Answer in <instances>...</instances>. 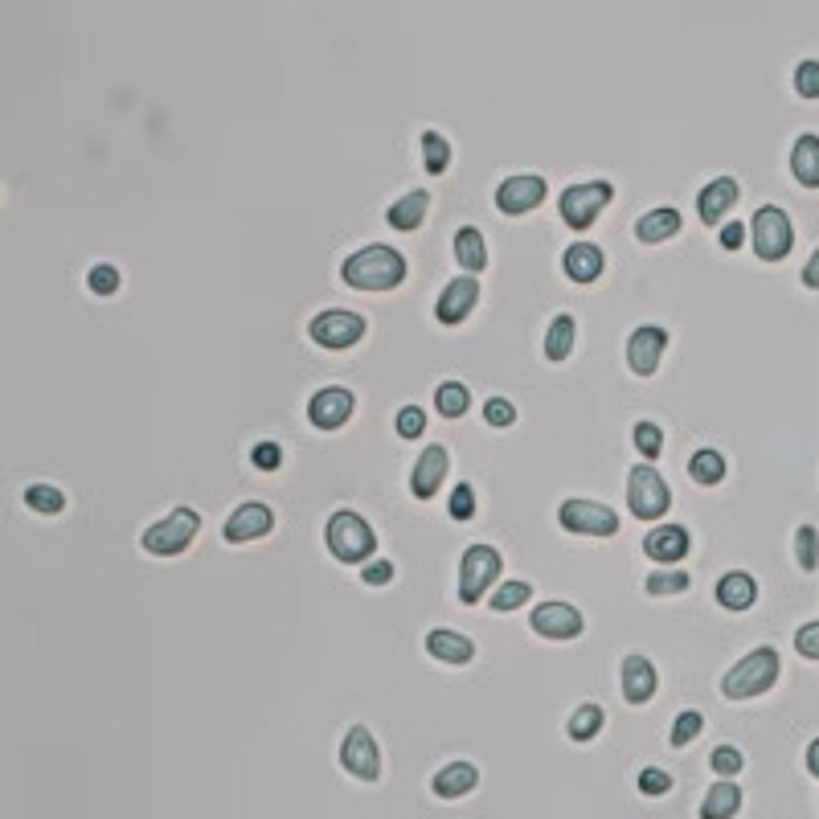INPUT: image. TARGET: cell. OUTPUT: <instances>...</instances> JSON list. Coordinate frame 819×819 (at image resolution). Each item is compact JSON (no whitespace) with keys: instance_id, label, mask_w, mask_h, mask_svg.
I'll return each instance as SVG.
<instances>
[{"instance_id":"obj_1","label":"cell","mask_w":819,"mask_h":819,"mask_svg":"<svg viewBox=\"0 0 819 819\" xmlns=\"http://www.w3.org/2000/svg\"><path fill=\"white\" fill-rule=\"evenodd\" d=\"M344 283L357 287V291H394L406 283V258L394 250V246H361L357 254L344 258L340 267Z\"/></svg>"},{"instance_id":"obj_2","label":"cell","mask_w":819,"mask_h":819,"mask_svg":"<svg viewBox=\"0 0 819 819\" xmlns=\"http://www.w3.org/2000/svg\"><path fill=\"white\" fill-rule=\"evenodd\" d=\"M779 672H783L779 668V652H774V648H754L750 656H742L734 668L725 672L721 693L729 701H754V697L766 693V688H774Z\"/></svg>"},{"instance_id":"obj_3","label":"cell","mask_w":819,"mask_h":819,"mask_svg":"<svg viewBox=\"0 0 819 819\" xmlns=\"http://www.w3.org/2000/svg\"><path fill=\"white\" fill-rule=\"evenodd\" d=\"M324 541H328L332 557H336V562H344V566L365 562V557L377 549V537H373L369 521H365V516H357V512H349V508H340V512L328 516Z\"/></svg>"},{"instance_id":"obj_4","label":"cell","mask_w":819,"mask_h":819,"mask_svg":"<svg viewBox=\"0 0 819 819\" xmlns=\"http://www.w3.org/2000/svg\"><path fill=\"white\" fill-rule=\"evenodd\" d=\"M197 529H201V516H197V508H172L164 521H156L144 537H140V545L148 549V553H156V557H172V553H185L193 541H197Z\"/></svg>"},{"instance_id":"obj_5","label":"cell","mask_w":819,"mask_h":819,"mask_svg":"<svg viewBox=\"0 0 819 819\" xmlns=\"http://www.w3.org/2000/svg\"><path fill=\"white\" fill-rule=\"evenodd\" d=\"M504 562L500 553L492 545H467L463 549V562H459V598L467 602V607H476V602L488 594V586L500 578Z\"/></svg>"},{"instance_id":"obj_6","label":"cell","mask_w":819,"mask_h":819,"mask_svg":"<svg viewBox=\"0 0 819 819\" xmlns=\"http://www.w3.org/2000/svg\"><path fill=\"white\" fill-rule=\"evenodd\" d=\"M627 508L639 516V521H656V516H664L672 508V492H668V484L660 480V471L652 463L631 467V476H627Z\"/></svg>"},{"instance_id":"obj_7","label":"cell","mask_w":819,"mask_h":819,"mask_svg":"<svg viewBox=\"0 0 819 819\" xmlns=\"http://www.w3.org/2000/svg\"><path fill=\"white\" fill-rule=\"evenodd\" d=\"M611 197H615L611 181H578V185L562 189V201L557 205H562V218L570 230H590L598 213L611 205Z\"/></svg>"},{"instance_id":"obj_8","label":"cell","mask_w":819,"mask_h":819,"mask_svg":"<svg viewBox=\"0 0 819 819\" xmlns=\"http://www.w3.org/2000/svg\"><path fill=\"white\" fill-rule=\"evenodd\" d=\"M750 234H754V254L762 258V263H779V258H787L791 246H795L791 218H787L779 205H762V209L754 213Z\"/></svg>"},{"instance_id":"obj_9","label":"cell","mask_w":819,"mask_h":819,"mask_svg":"<svg viewBox=\"0 0 819 819\" xmlns=\"http://www.w3.org/2000/svg\"><path fill=\"white\" fill-rule=\"evenodd\" d=\"M557 521H562V529L582 533V537H615L619 533L615 508L598 504V500H566L557 508Z\"/></svg>"},{"instance_id":"obj_10","label":"cell","mask_w":819,"mask_h":819,"mask_svg":"<svg viewBox=\"0 0 819 819\" xmlns=\"http://www.w3.org/2000/svg\"><path fill=\"white\" fill-rule=\"evenodd\" d=\"M308 332H312V340L320 344V349L340 353V349H353V344L365 336V316L344 312V308H332V312H320V316L308 324Z\"/></svg>"},{"instance_id":"obj_11","label":"cell","mask_w":819,"mask_h":819,"mask_svg":"<svg viewBox=\"0 0 819 819\" xmlns=\"http://www.w3.org/2000/svg\"><path fill=\"white\" fill-rule=\"evenodd\" d=\"M340 766L353 774V779L361 783H377L381 774V754H377V742L365 725H353L349 734H344V746H340Z\"/></svg>"},{"instance_id":"obj_12","label":"cell","mask_w":819,"mask_h":819,"mask_svg":"<svg viewBox=\"0 0 819 819\" xmlns=\"http://www.w3.org/2000/svg\"><path fill=\"white\" fill-rule=\"evenodd\" d=\"M533 631L545 635V639H557V643H566V639H578L586 619L578 607H570V602H541V607H533L529 615Z\"/></svg>"},{"instance_id":"obj_13","label":"cell","mask_w":819,"mask_h":819,"mask_svg":"<svg viewBox=\"0 0 819 819\" xmlns=\"http://www.w3.org/2000/svg\"><path fill=\"white\" fill-rule=\"evenodd\" d=\"M545 181L533 177V172H521V177H508L496 189V209L508 213V218H521V213H533L545 201Z\"/></svg>"},{"instance_id":"obj_14","label":"cell","mask_w":819,"mask_h":819,"mask_svg":"<svg viewBox=\"0 0 819 819\" xmlns=\"http://www.w3.org/2000/svg\"><path fill=\"white\" fill-rule=\"evenodd\" d=\"M664 349H668V332H664L660 324L635 328L631 340H627V365H631V373H635V377H652V373L660 369Z\"/></svg>"},{"instance_id":"obj_15","label":"cell","mask_w":819,"mask_h":819,"mask_svg":"<svg viewBox=\"0 0 819 819\" xmlns=\"http://www.w3.org/2000/svg\"><path fill=\"white\" fill-rule=\"evenodd\" d=\"M275 529V512L263 504V500H246L242 508H234V516L226 521L222 537L230 545H246V541H258V537H267Z\"/></svg>"},{"instance_id":"obj_16","label":"cell","mask_w":819,"mask_h":819,"mask_svg":"<svg viewBox=\"0 0 819 819\" xmlns=\"http://www.w3.org/2000/svg\"><path fill=\"white\" fill-rule=\"evenodd\" d=\"M619 684H623L627 705H648V701L656 697V688H660V672H656V664H652L648 656L631 652V656H623V664H619Z\"/></svg>"},{"instance_id":"obj_17","label":"cell","mask_w":819,"mask_h":819,"mask_svg":"<svg viewBox=\"0 0 819 819\" xmlns=\"http://www.w3.org/2000/svg\"><path fill=\"white\" fill-rule=\"evenodd\" d=\"M353 410H357V398L344 390V385H328V390L312 394V402H308V418L316 430H340L353 418Z\"/></svg>"},{"instance_id":"obj_18","label":"cell","mask_w":819,"mask_h":819,"mask_svg":"<svg viewBox=\"0 0 819 819\" xmlns=\"http://www.w3.org/2000/svg\"><path fill=\"white\" fill-rule=\"evenodd\" d=\"M476 299H480V283L471 279V275H459V279H451L447 287H443V295H439V304H435V320L439 324H463L467 316H471V308H476Z\"/></svg>"},{"instance_id":"obj_19","label":"cell","mask_w":819,"mask_h":819,"mask_svg":"<svg viewBox=\"0 0 819 819\" xmlns=\"http://www.w3.org/2000/svg\"><path fill=\"white\" fill-rule=\"evenodd\" d=\"M688 549H693V537H688V529H680V525H660V529H652L648 537H643V553H648L652 562H664V566H676Z\"/></svg>"},{"instance_id":"obj_20","label":"cell","mask_w":819,"mask_h":819,"mask_svg":"<svg viewBox=\"0 0 819 819\" xmlns=\"http://www.w3.org/2000/svg\"><path fill=\"white\" fill-rule=\"evenodd\" d=\"M447 451L443 447H426L422 455H418V463H414V476H410V492L418 496V500H430L439 492V484H443V476H447Z\"/></svg>"},{"instance_id":"obj_21","label":"cell","mask_w":819,"mask_h":819,"mask_svg":"<svg viewBox=\"0 0 819 819\" xmlns=\"http://www.w3.org/2000/svg\"><path fill=\"white\" fill-rule=\"evenodd\" d=\"M738 181L734 177H717V181H709L705 189H701V197H697V213H701V222L705 226H717L721 222V213H729L738 205Z\"/></svg>"},{"instance_id":"obj_22","label":"cell","mask_w":819,"mask_h":819,"mask_svg":"<svg viewBox=\"0 0 819 819\" xmlns=\"http://www.w3.org/2000/svg\"><path fill=\"white\" fill-rule=\"evenodd\" d=\"M426 652L435 660H443V664H467L471 656H476V643H471L463 631L435 627V631H426Z\"/></svg>"},{"instance_id":"obj_23","label":"cell","mask_w":819,"mask_h":819,"mask_svg":"<svg viewBox=\"0 0 819 819\" xmlns=\"http://www.w3.org/2000/svg\"><path fill=\"white\" fill-rule=\"evenodd\" d=\"M562 267H566V275H570L574 283H594V279L602 275V267H607V258H602V250L590 246V242H574V246H566V254H562Z\"/></svg>"},{"instance_id":"obj_24","label":"cell","mask_w":819,"mask_h":819,"mask_svg":"<svg viewBox=\"0 0 819 819\" xmlns=\"http://www.w3.org/2000/svg\"><path fill=\"white\" fill-rule=\"evenodd\" d=\"M476 783H480V770L471 766V762H451V766H443L439 774H435V795L439 799H459V795H467V791H476Z\"/></svg>"},{"instance_id":"obj_25","label":"cell","mask_w":819,"mask_h":819,"mask_svg":"<svg viewBox=\"0 0 819 819\" xmlns=\"http://www.w3.org/2000/svg\"><path fill=\"white\" fill-rule=\"evenodd\" d=\"M754 598H758V582H754L750 574H742V570L725 574V578L717 582V602H721L725 611H750Z\"/></svg>"},{"instance_id":"obj_26","label":"cell","mask_w":819,"mask_h":819,"mask_svg":"<svg viewBox=\"0 0 819 819\" xmlns=\"http://www.w3.org/2000/svg\"><path fill=\"white\" fill-rule=\"evenodd\" d=\"M672 234H680V209H672V205L643 213V218L635 222V238H639V242H648V246L668 242Z\"/></svg>"},{"instance_id":"obj_27","label":"cell","mask_w":819,"mask_h":819,"mask_svg":"<svg viewBox=\"0 0 819 819\" xmlns=\"http://www.w3.org/2000/svg\"><path fill=\"white\" fill-rule=\"evenodd\" d=\"M426 209H430V193L426 189H414V193H406L402 201H394L390 209H385V222H390L394 230H418L422 226V218H426Z\"/></svg>"},{"instance_id":"obj_28","label":"cell","mask_w":819,"mask_h":819,"mask_svg":"<svg viewBox=\"0 0 819 819\" xmlns=\"http://www.w3.org/2000/svg\"><path fill=\"white\" fill-rule=\"evenodd\" d=\"M791 172L807 189H819V136H799L791 148Z\"/></svg>"},{"instance_id":"obj_29","label":"cell","mask_w":819,"mask_h":819,"mask_svg":"<svg viewBox=\"0 0 819 819\" xmlns=\"http://www.w3.org/2000/svg\"><path fill=\"white\" fill-rule=\"evenodd\" d=\"M455 263L463 267V271H484L488 267V242H484V234L476 230V226H463L459 234H455Z\"/></svg>"},{"instance_id":"obj_30","label":"cell","mask_w":819,"mask_h":819,"mask_svg":"<svg viewBox=\"0 0 819 819\" xmlns=\"http://www.w3.org/2000/svg\"><path fill=\"white\" fill-rule=\"evenodd\" d=\"M738 807H742V791L729 783V779H721V783L705 795L701 815H705V819H729V815H738Z\"/></svg>"},{"instance_id":"obj_31","label":"cell","mask_w":819,"mask_h":819,"mask_svg":"<svg viewBox=\"0 0 819 819\" xmlns=\"http://www.w3.org/2000/svg\"><path fill=\"white\" fill-rule=\"evenodd\" d=\"M688 476H693L701 488H713V484H721L725 480V459H721V451H713V447H701L693 459H688Z\"/></svg>"},{"instance_id":"obj_32","label":"cell","mask_w":819,"mask_h":819,"mask_svg":"<svg viewBox=\"0 0 819 819\" xmlns=\"http://www.w3.org/2000/svg\"><path fill=\"white\" fill-rule=\"evenodd\" d=\"M574 320L570 316H557L553 324H549V332H545V357L549 361H566L570 353H574Z\"/></svg>"},{"instance_id":"obj_33","label":"cell","mask_w":819,"mask_h":819,"mask_svg":"<svg viewBox=\"0 0 819 819\" xmlns=\"http://www.w3.org/2000/svg\"><path fill=\"white\" fill-rule=\"evenodd\" d=\"M422 164H426L430 177H443V172L451 168V144H447V136L422 132Z\"/></svg>"},{"instance_id":"obj_34","label":"cell","mask_w":819,"mask_h":819,"mask_svg":"<svg viewBox=\"0 0 819 819\" xmlns=\"http://www.w3.org/2000/svg\"><path fill=\"white\" fill-rule=\"evenodd\" d=\"M435 406H439L443 418H463L467 406H471L467 385H463V381H443V385H439V394H435Z\"/></svg>"},{"instance_id":"obj_35","label":"cell","mask_w":819,"mask_h":819,"mask_svg":"<svg viewBox=\"0 0 819 819\" xmlns=\"http://www.w3.org/2000/svg\"><path fill=\"white\" fill-rule=\"evenodd\" d=\"M566 729H570V738H574V742H590V738H598V729H602V709H598L594 701H590V705H578Z\"/></svg>"},{"instance_id":"obj_36","label":"cell","mask_w":819,"mask_h":819,"mask_svg":"<svg viewBox=\"0 0 819 819\" xmlns=\"http://www.w3.org/2000/svg\"><path fill=\"white\" fill-rule=\"evenodd\" d=\"M795 562L811 574L819 570V529L815 525H799L795 529Z\"/></svg>"},{"instance_id":"obj_37","label":"cell","mask_w":819,"mask_h":819,"mask_svg":"<svg viewBox=\"0 0 819 819\" xmlns=\"http://www.w3.org/2000/svg\"><path fill=\"white\" fill-rule=\"evenodd\" d=\"M533 598V586L525 578H516V582H504L496 594H492V611H516V607H525V602Z\"/></svg>"},{"instance_id":"obj_38","label":"cell","mask_w":819,"mask_h":819,"mask_svg":"<svg viewBox=\"0 0 819 819\" xmlns=\"http://www.w3.org/2000/svg\"><path fill=\"white\" fill-rule=\"evenodd\" d=\"M25 504H29L33 512L54 516V512L66 508V496H62V488H54V484H33V488L25 492Z\"/></svg>"},{"instance_id":"obj_39","label":"cell","mask_w":819,"mask_h":819,"mask_svg":"<svg viewBox=\"0 0 819 819\" xmlns=\"http://www.w3.org/2000/svg\"><path fill=\"white\" fill-rule=\"evenodd\" d=\"M643 586H648L652 598H664V594H680V590L693 586V574H684V570H660V574H652Z\"/></svg>"},{"instance_id":"obj_40","label":"cell","mask_w":819,"mask_h":819,"mask_svg":"<svg viewBox=\"0 0 819 819\" xmlns=\"http://www.w3.org/2000/svg\"><path fill=\"white\" fill-rule=\"evenodd\" d=\"M635 447L643 459H660L664 451V430L656 422H635Z\"/></svg>"},{"instance_id":"obj_41","label":"cell","mask_w":819,"mask_h":819,"mask_svg":"<svg viewBox=\"0 0 819 819\" xmlns=\"http://www.w3.org/2000/svg\"><path fill=\"white\" fill-rule=\"evenodd\" d=\"M705 729V717L697 713V709H684L680 717H676V725H672V746H688L697 734Z\"/></svg>"},{"instance_id":"obj_42","label":"cell","mask_w":819,"mask_h":819,"mask_svg":"<svg viewBox=\"0 0 819 819\" xmlns=\"http://www.w3.org/2000/svg\"><path fill=\"white\" fill-rule=\"evenodd\" d=\"M394 426H398L402 439H422V435H426V410H422V406H402Z\"/></svg>"},{"instance_id":"obj_43","label":"cell","mask_w":819,"mask_h":819,"mask_svg":"<svg viewBox=\"0 0 819 819\" xmlns=\"http://www.w3.org/2000/svg\"><path fill=\"white\" fill-rule=\"evenodd\" d=\"M795 95L799 99H819V62L815 58L799 62V70H795Z\"/></svg>"},{"instance_id":"obj_44","label":"cell","mask_w":819,"mask_h":819,"mask_svg":"<svg viewBox=\"0 0 819 819\" xmlns=\"http://www.w3.org/2000/svg\"><path fill=\"white\" fill-rule=\"evenodd\" d=\"M742 766H746L742 750H734V746H717V750H713V770L721 774V779H734Z\"/></svg>"},{"instance_id":"obj_45","label":"cell","mask_w":819,"mask_h":819,"mask_svg":"<svg viewBox=\"0 0 819 819\" xmlns=\"http://www.w3.org/2000/svg\"><path fill=\"white\" fill-rule=\"evenodd\" d=\"M86 287H91L95 295H115L119 291V271L99 263V267H91V275H86Z\"/></svg>"},{"instance_id":"obj_46","label":"cell","mask_w":819,"mask_h":819,"mask_svg":"<svg viewBox=\"0 0 819 819\" xmlns=\"http://www.w3.org/2000/svg\"><path fill=\"white\" fill-rule=\"evenodd\" d=\"M639 791H643V795H668V791H672V774L660 770V766L639 770Z\"/></svg>"},{"instance_id":"obj_47","label":"cell","mask_w":819,"mask_h":819,"mask_svg":"<svg viewBox=\"0 0 819 819\" xmlns=\"http://www.w3.org/2000/svg\"><path fill=\"white\" fill-rule=\"evenodd\" d=\"M250 463H254L258 471H279V463H283V447H279V443H254Z\"/></svg>"},{"instance_id":"obj_48","label":"cell","mask_w":819,"mask_h":819,"mask_svg":"<svg viewBox=\"0 0 819 819\" xmlns=\"http://www.w3.org/2000/svg\"><path fill=\"white\" fill-rule=\"evenodd\" d=\"M451 516L455 521H471L476 516V492H471V484H459L451 492Z\"/></svg>"},{"instance_id":"obj_49","label":"cell","mask_w":819,"mask_h":819,"mask_svg":"<svg viewBox=\"0 0 819 819\" xmlns=\"http://www.w3.org/2000/svg\"><path fill=\"white\" fill-rule=\"evenodd\" d=\"M795 652L803 660H819V623H807L795 631Z\"/></svg>"},{"instance_id":"obj_50","label":"cell","mask_w":819,"mask_h":819,"mask_svg":"<svg viewBox=\"0 0 819 819\" xmlns=\"http://www.w3.org/2000/svg\"><path fill=\"white\" fill-rule=\"evenodd\" d=\"M484 418H488V426H512L516 422V406L508 398H488Z\"/></svg>"},{"instance_id":"obj_51","label":"cell","mask_w":819,"mask_h":819,"mask_svg":"<svg viewBox=\"0 0 819 819\" xmlns=\"http://www.w3.org/2000/svg\"><path fill=\"white\" fill-rule=\"evenodd\" d=\"M361 578H365L369 586H385V582H394V562H373V566H365V570H361Z\"/></svg>"},{"instance_id":"obj_52","label":"cell","mask_w":819,"mask_h":819,"mask_svg":"<svg viewBox=\"0 0 819 819\" xmlns=\"http://www.w3.org/2000/svg\"><path fill=\"white\" fill-rule=\"evenodd\" d=\"M742 242H746V226L742 222H725L721 226V246L725 250H742Z\"/></svg>"},{"instance_id":"obj_53","label":"cell","mask_w":819,"mask_h":819,"mask_svg":"<svg viewBox=\"0 0 819 819\" xmlns=\"http://www.w3.org/2000/svg\"><path fill=\"white\" fill-rule=\"evenodd\" d=\"M803 283H807L811 291H819V250L807 258V267H803Z\"/></svg>"},{"instance_id":"obj_54","label":"cell","mask_w":819,"mask_h":819,"mask_svg":"<svg viewBox=\"0 0 819 819\" xmlns=\"http://www.w3.org/2000/svg\"><path fill=\"white\" fill-rule=\"evenodd\" d=\"M807 770H811L815 779H819V738H815V742L807 746Z\"/></svg>"}]
</instances>
